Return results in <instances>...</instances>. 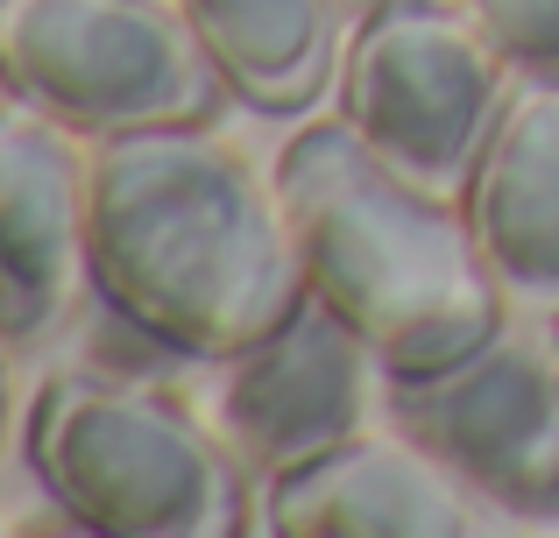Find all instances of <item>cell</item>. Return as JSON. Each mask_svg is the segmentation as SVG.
Instances as JSON below:
<instances>
[{
  "label": "cell",
  "instance_id": "cell-9",
  "mask_svg": "<svg viewBox=\"0 0 559 538\" xmlns=\"http://www.w3.org/2000/svg\"><path fill=\"white\" fill-rule=\"evenodd\" d=\"M93 290L85 150L71 128L0 107V340L43 347Z\"/></svg>",
  "mask_w": 559,
  "mask_h": 538
},
{
  "label": "cell",
  "instance_id": "cell-6",
  "mask_svg": "<svg viewBox=\"0 0 559 538\" xmlns=\"http://www.w3.org/2000/svg\"><path fill=\"white\" fill-rule=\"evenodd\" d=\"M382 411L481 503L559 517V326L503 319L447 369L382 375Z\"/></svg>",
  "mask_w": 559,
  "mask_h": 538
},
{
  "label": "cell",
  "instance_id": "cell-8",
  "mask_svg": "<svg viewBox=\"0 0 559 538\" xmlns=\"http://www.w3.org/2000/svg\"><path fill=\"white\" fill-rule=\"evenodd\" d=\"M262 538H467L481 497L411 432H347L341 446L255 489Z\"/></svg>",
  "mask_w": 559,
  "mask_h": 538
},
{
  "label": "cell",
  "instance_id": "cell-2",
  "mask_svg": "<svg viewBox=\"0 0 559 538\" xmlns=\"http://www.w3.org/2000/svg\"><path fill=\"white\" fill-rule=\"evenodd\" d=\"M305 290L361 333L382 375H425L461 361L503 326L461 199H439L390 170L355 128L305 121L276 150Z\"/></svg>",
  "mask_w": 559,
  "mask_h": 538
},
{
  "label": "cell",
  "instance_id": "cell-1",
  "mask_svg": "<svg viewBox=\"0 0 559 538\" xmlns=\"http://www.w3.org/2000/svg\"><path fill=\"white\" fill-rule=\"evenodd\" d=\"M85 255L121 333L213 369L312 298L276 164L213 121L85 142Z\"/></svg>",
  "mask_w": 559,
  "mask_h": 538
},
{
  "label": "cell",
  "instance_id": "cell-5",
  "mask_svg": "<svg viewBox=\"0 0 559 538\" xmlns=\"http://www.w3.org/2000/svg\"><path fill=\"white\" fill-rule=\"evenodd\" d=\"M518 64L481 36L461 0H382L361 8L341 50V121L439 199H461L510 107Z\"/></svg>",
  "mask_w": 559,
  "mask_h": 538
},
{
  "label": "cell",
  "instance_id": "cell-14",
  "mask_svg": "<svg viewBox=\"0 0 559 538\" xmlns=\"http://www.w3.org/2000/svg\"><path fill=\"white\" fill-rule=\"evenodd\" d=\"M355 8H382V0H355Z\"/></svg>",
  "mask_w": 559,
  "mask_h": 538
},
{
  "label": "cell",
  "instance_id": "cell-12",
  "mask_svg": "<svg viewBox=\"0 0 559 538\" xmlns=\"http://www.w3.org/2000/svg\"><path fill=\"white\" fill-rule=\"evenodd\" d=\"M518 71L559 79V0H461Z\"/></svg>",
  "mask_w": 559,
  "mask_h": 538
},
{
  "label": "cell",
  "instance_id": "cell-3",
  "mask_svg": "<svg viewBox=\"0 0 559 538\" xmlns=\"http://www.w3.org/2000/svg\"><path fill=\"white\" fill-rule=\"evenodd\" d=\"M22 461L50 511L93 538L255 531V475L170 390L99 369H50L28 390Z\"/></svg>",
  "mask_w": 559,
  "mask_h": 538
},
{
  "label": "cell",
  "instance_id": "cell-15",
  "mask_svg": "<svg viewBox=\"0 0 559 538\" xmlns=\"http://www.w3.org/2000/svg\"><path fill=\"white\" fill-rule=\"evenodd\" d=\"M0 107H8V93H0Z\"/></svg>",
  "mask_w": 559,
  "mask_h": 538
},
{
  "label": "cell",
  "instance_id": "cell-11",
  "mask_svg": "<svg viewBox=\"0 0 559 538\" xmlns=\"http://www.w3.org/2000/svg\"><path fill=\"white\" fill-rule=\"evenodd\" d=\"M227 93L255 113H305L347 50V0H178Z\"/></svg>",
  "mask_w": 559,
  "mask_h": 538
},
{
  "label": "cell",
  "instance_id": "cell-13",
  "mask_svg": "<svg viewBox=\"0 0 559 538\" xmlns=\"http://www.w3.org/2000/svg\"><path fill=\"white\" fill-rule=\"evenodd\" d=\"M8 355H14V347L0 340V446H8Z\"/></svg>",
  "mask_w": 559,
  "mask_h": 538
},
{
  "label": "cell",
  "instance_id": "cell-7",
  "mask_svg": "<svg viewBox=\"0 0 559 538\" xmlns=\"http://www.w3.org/2000/svg\"><path fill=\"white\" fill-rule=\"evenodd\" d=\"M376 383L382 369L361 347V333L333 304L305 298L284 326H270L262 340L219 361L213 426L262 489L270 475L298 468V461L326 454L347 432L369 426Z\"/></svg>",
  "mask_w": 559,
  "mask_h": 538
},
{
  "label": "cell",
  "instance_id": "cell-4",
  "mask_svg": "<svg viewBox=\"0 0 559 538\" xmlns=\"http://www.w3.org/2000/svg\"><path fill=\"white\" fill-rule=\"evenodd\" d=\"M0 93L79 142L213 121L234 99L178 0H0Z\"/></svg>",
  "mask_w": 559,
  "mask_h": 538
},
{
  "label": "cell",
  "instance_id": "cell-10",
  "mask_svg": "<svg viewBox=\"0 0 559 538\" xmlns=\"http://www.w3.org/2000/svg\"><path fill=\"white\" fill-rule=\"evenodd\" d=\"M461 213L503 312L524 326H559V79L518 71Z\"/></svg>",
  "mask_w": 559,
  "mask_h": 538
}]
</instances>
